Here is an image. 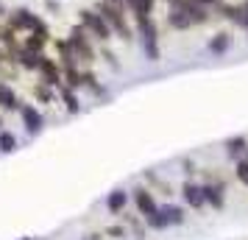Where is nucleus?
<instances>
[{
    "instance_id": "nucleus-6",
    "label": "nucleus",
    "mask_w": 248,
    "mask_h": 240,
    "mask_svg": "<svg viewBox=\"0 0 248 240\" xmlns=\"http://www.w3.org/2000/svg\"><path fill=\"white\" fill-rule=\"evenodd\" d=\"M20 117H23V126H25V131L28 134H39L42 128H45V117H42V112L36 109L34 103H23L20 101Z\"/></svg>"
},
{
    "instance_id": "nucleus-20",
    "label": "nucleus",
    "mask_w": 248,
    "mask_h": 240,
    "mask_svg": "<svg viewBox=\"0 0 248 240\" xmlns=\"http://www.w3.org/2000/svg\"><path fill=\"white\" fill-rule=\"evenodd\" d=\"M59 98H62V103H64V109H67L70 114H78L81 112L78 95H76V90H70L67 84H62V87H59Z\"/></svg>"
},
{
    "instance_id": "nucleus-5",
    "label": "nucleus",
    "mask_w": 248,
    "mask_h": 240,
    "mask_svg": "<svg viewBox=\"0 0 248 240\" xmlns=\"http://www.w3.org/2000/svg\"><path fill=\"white\" fill-rule=\"evenodd\" d=\"M3 20H6V25H12L17 34H31L36 25L42 23V17H39V14H34L31 9H23V6H20V9H12Z\"/></svg>"
},
{
    "instance_id": "nucleus-27",
    "label": "nucleus",
    "mask_w": 248,
    "mask_h": 240,
    "mask_svg": "<svg viewBox=\"0 0 248 240\" xmlns=\"http://www.w3.org/2000/svg\"><path fill=\"white\" fill-rule=\"evenodd\" d=\"M145 224H148L151 229H168V226H170V224H168V218L162 215V209H156L154 215H148V218H145Z\"/></svg>"
},
{
    "instance_id": "nucleus-23",
    "label": "nucleus",
    "mask_w": 248,
    "mask_h": 240,
    "mask_svg": "<svg viewBox=\"0 0 248 240\" xmlns=\"http://www.w3.org/2000/svg\"><path fill=\"white\" fill-rule=\"evenodd\" d=\"M162 209V215L168 218V224L170 226H179V224H184V209L176 204H165V207H159Z\"/></svg>"
},
{
    "instance_id": "nucleus-14",
    "label": "nucleus",
    "mask_w": 248,
    "mask_h": 240,
    "mask_svg": "<svg viewBox=\"0 0 248 240\" xmlns=\"http://www.w3.org/2000/svg\"><path fill=\"white\" fill-rule=\"evenodd\" d=\"M39 59H42V53H34V50H28V48H23V45L14 50V62H17V67L28 70V73H36Z\"/></svg>"
},
{
    "instance_id": "nucleus-1",
    "label": "nucleus",
    "mask_w": 248,
    "mask_h": 240,
    "mask_svg": "<svg viewBox=\"0 0 248 240\" xmlns=\"http://www.w3.org/2000/svg\"><path fill=\"white\" fill-rule=\"evenodd\" d=\"M98 12L106 20V25L112 28V36H120L123 42H131L134 39V31H131V23H128V14H125L123 3H112V0H101L98 3Z\"/></svg>"
},
{
    "instance_id": "nucleus-26",
    "label": "nucleus",
    "mask_w": 248,
    "mask_h": 240,
    "mask_svg": "<svg viewBox=\"0 0 248 240\" xmlns=\"http://www.w3.org/2000/svg\"><path fill=\"white\" fill-rule=\"evenodd\" d=\"M234 173H237V179H240V182H243V184L248 187V151L243 154V157H240V160H237Z\"/></svg>"
},
{
    "instance_id": "nucleus-9",
    "label": "nucleus",
    "mask_w": 248,
    "mask_h": 240,
    "mask_svg": "<svg viewBox=\"0 0 248 240\" xmlns=\"http://www.w3.org/2000/svg\"><path fill=\"white\" fill-rule=\"evenodd\" d=\"M53 45H56V53H59V67H62V73L64 70H78V56H76V50L70 48V42L67 39H53Z\"/></svg>"
},
{
    "instance_id": "nucleus-18",
    "label": "nucleus",
    "mask_w": 248,
    "mask_h": 240,
    "mask_svg": "<svg viewBox=\"0 0 248 240\" xmlns=\"http://www.w3.org/2000/svg\"><path fill=\"white\" fill-rule=\"evenodd\" d=\"M0 45H3V50L6 53H12L14 56V50L20 48V36H17V31H14L12 25H0Z\"/></svg>"
},
{
    "instance_id": "nucleus-13",
    "label": "nucleus",
    "mask_w": 248,
    "mask_h": 240,
    "mask_svg": "<svg viewBox=\"0 0 248 240\" xmlns=\"http://www.w3.org/2000/svg\"><path fill=\"white\" fill-rule=\"evenodd\" d=\"M125 12H131L134 20H145V17H154V9H156V0H123Z\"/></svg>"
},
{
    "instance_id": "nucleus-11",
    "label": "nucleus",
    "mask_w": 248,
    "mask_h": 240,
    "mask_svg": "<svg viewBox=\"0 0 248 240\" xmlns=\"http://www.w3.org/2000/svg\"><path fill=\"white\" fill-rule=\"evenodd\" d=\"M168 25L173 31H190V28H195L184 6H168Z\"/></svg>"
},
{
    "instance_id": "nucleus-31",
    "label": "nucleus",
    "mask_w": 248,
    "mask_h": 240,
    "mask_svg": "<svg viewBox=\"0 0 248 240\" xmlns=\"http://www.w3.org/2000/svg\"><path fill=\"white\" fill-rule=\"evenodd\" d=\"M6 14H9V12H6V6H3V0H0V20H3Z\"/></svg>"
},
{
    "instance_id": "nucleus-25",
    "label": "nucleus",
    "mask_w": 248,
    "mask_h": 240,
    "mask_svg": "<svg viewBox=\"0 0 248 240\" xmlns=\"http://www.w3.org/2000/svg\"><path fill=\"white\" fill-rule=\"evenodd\" d=\"M34 98L42 101V103H50L56 95H53V87H50V84H42V81H39V84L34 87Z\"/></svg>"
},
{
    "instance_id": "nucleus-3",
    "label": "nucleus",
    "mask_w": 248,
    "mask_h": 240,
    "mask_svg": "<svg viewBox=\"0 0 248 240\" xmlns=\"http://www.w3.org/2000/svg\"><path fill=\"white\" fill-rule=\"evenodd\" d=\"M67 42H70V48L76 50L78 62H87V64H92V62L98 59V50H95V45H92V36L87 34V28H84L81 23H76L73 28H70Z\"/></svg>"
},
{
    "instance_id": "nucleus-29",
    "label": "nucleus",
    "mask_w": 248,
    "mask_h": 240,
    "mask_svg": "<svg viewBox=\"0 0 248 240\" xmlns=\"http://www.w3.org/2000/svg\"><path fill=\"white\" fill-rule=\"evenodd\" d=\"M106 235H109V238H123L125 229L123 226H109V229H106Z\"/></svg>"
},
{
    "instance_id": "nucleus-24",
    "label": "nucleus",
    "mask_w": 248,
    "mask_h": 240,
    "mask_svg": "<svg viewBox=\"0 0 248 240\" xmlns=\"http://www.w3.org/2000/svg\"><path fill=\"white\" fill-rule=\"evenodd\" d=\"M17 151V137H14L9 128L0 131V154H14Z\"/></svg>"
},
{
    "instance_id": "nucleus-33",
    "label": "nucleus",
    "mask_w": 248,
    "mask_h": 240,
    "mask_svg": "<svg viewBox=\"0 0 248 240\" xmlns=\"http://www.w3.org/2000/svg\"><path fill=\"white\" fill-rule=\"evenodd\" d=\"M240 6H243V9H246V12H248V0H243V3H240Z\"/></svg>"
},
{
    "instance_id": "nucleus-2",
    "label": "nucleus",
    "mask_w": 248,
    "mask_h": 240,
    "mask_svg": "<svg viewBox=\"0 0 248 240\" xmlns=\"http://www.w3.org/2000/svg\"><path fill=\"white\" fill-rule=\"evenodd\" d=\"M137 36H140V45H142V53H145L148 62H159L162 50H159V25L154 17H145V20H137Z\"/></svg>"
},
{
    "instance_id": "nucleus-15",
    "label": "nucleus",
    "mask_w": 248,
    "mask_h": 240,
    "mask_svg": "<svg viewBox=\"0 0 248 240\" xmlns=\"http://www.w3.org/2000/svg\"><path fill=\"white\" fill-rule=\"evenodd\" d=\"M0 109L3 112H17L20 109V98H17V92L12 90L9 81H0Z\"/></svg>"
},
{
    "instance_id": "nucleus-21",
    "label": "nucleus",
    "mask_w": 248,
    "mask_h": 240,
    "mask_svg": "<svg viewBox=\"0 0 248 240\" xmlns=\"http://www.w3.org/2000/svg\"><path fill=\"white\" fill-rule=\"evenodd\" d=\"M125 204H128V193H125V190H120V187L106 195V207H109V212H114V215H117V212H123Z\"/></svg>"
},
{
    "instance_id": "nucleus-32",
    "label": "nucleus",
    "mask_w": 248,
    "mask_h": 240,
    "mask_svg": "<svg viewBox=\"0 0 248 240\" xmlns=\"http://www.w3.org/2000/svg\"><path fill=\"white\" fill-rule=\"evenodd\" d=\"M240 28H243V31L248 34V12H246V20H243V25H240Z\"/></svg>"
},
{
    "instance_id": "nucleus-4",
    "label": "nucleus",
    "mask_w": 248,
    "mask_h": 240,
    "mask_svg": "<svg viewBox=\"0 0 248 240\" xmlns=\"http://www.w3.org/2000/svg\"><path fill=\"white\" fill-rule=\"evenodd\" d=\"M78 23L87 28V34H90L92 39H98L103 45L112 39V28L106 25V20L101 17L98 9H78Z\"/></svg>"
},
{
    "instance_id": "nucleus-16",
    "label": "nucleus",
    "mask_w": 248,
    "mask_h": 240,
    "mask_svg": "<svg viewBox=\"0 0 248 240\" xmlns=\"http://www.w3.org/2000/svg\"><path fill=\"white\" fill-rule=\"evenodd\" d=\"M232 42H234V39H232V34H229V31H217V34L206 42V50H209L212 56H223L226 50L232 48Z\"/></svg>"
},
{
    "instance_id": "nucleus-8",
    "label": "nucleus",
    "mask_w": 248,
    "mask_h": 240,
    "mask_svg": "<svg viewBox=\"0 0 248 240\" xmlns=\"http://www.w3.org/2000/svg\"><path fill=\"white\" fill-rule=\"evenodd\" d=\"M36 73H39V81H42V84H50V87L62 84V67H59V62L56 59H47L45 53H42V59H39Z\"/></svg>"
},
{
    "instance_id": "nucleus-22",
    "label": "nucleus",
    "mask_w": 248,
    "mask_h": 240,
    "mask_svg": "<svg viewBox=\"0 0 248 240\" xmlns=\"http://www.w3.org/2000/svg\"><path fill=\"white\" fill-rule=\"evenodd\" d=\"M81 87H87L90 92H95V95H103V84L98 81V76L95 73H90V70H81Z\"/></svg>"
},
{
    "instance_id": "nucleus-28",
    "label": "nucleus",
    "mask_w": 248,
    "mask_h": 240,
    "mask_svg": "<svg viewBox=\"0 0 248 240\" xmlns=\"http://www.w3.org/2000/svg\"><path fill=\"white\" fill-rule=\"evenodd\" d=\"M103 59H106V62H109V67H114V70L120 67V62H117V56H114L112 50H103Z\"/></svg>"
},
{
    "instance_id": "nucleus-30",
    "label": "nucleus",
    "mask_w": 248,
    "mask_h": 240,
    "mask_svg": "<svg viewBox=\"0 0 248 240\" xmlns=\"http://www.w3.org/2000/svg\"><path fill=\"white\" fill-rule=\"evenodd\" d=\"M195 3H201V6H206V9H217L223 0H195Z\"/></svg>"
},
{
    "instance_id": "nucleus-12",
    "label": "nucleus",
    "mask_w": 248,
    "mask_h": 240,
    "mask_svg": "<svg viewBox=\"0 0 248 240\" xmlns=\"http://www.w3.org/2000/svg\"><path fill=\"white\" fill-rule=\"evenodd\" d=\"M181 198L187 201V207L190 209H203L206 207V201H203V187L195 182H184L181 184Z\"/></svg>"
},
{
    "instance_id": "nucleus-7",
    "label": "nucleus",
    "mask_w": 248,
    "mask_h": 240,
    "mask_svg": "<svg viewBox=\"0 0 248 240\" xmlns=\"http://www.w3.org/2000/svg\"><path fill=\"white\" fill-rule=\"evenodd\" d=\"M203 201L206 207H212V209H223L226 207V184L223 182H203Z\"/></svg>"
},
{
    "instance_id": "nucleus-34",
    "label": "nucleus",
    "mask_w": 248,
    "mask_h": 240,
    "mask_svg": "<svg viewBox=\"0 0 248 240\" xmlns=\"http://www.w3.org/2000/svg\"><path fill=\"white\" fill-rule=\"evenodd\" d=\"M87 240H98V238H95V235H92V238H87Z\"/></svg>"
},
{
    "instance_id": "nucleus-10",
    "label": "nucleus",
    "mask_w": 248,
    "mask_h": 240,
    "mask_svg": "<svg viewBox=\"0 0 248 240\" xmlns=\"http://www.w3.org/2000/svg\"><path fill=\"white\" fill-rule=\"evenodd\" d=\"M131 198H134L137 212H140L142 218L154 215V212L159 209V204H156V198H154V193H151V190H145V187H137L134 193H131Z\"/></svg>"
},
{
    "instance_id": "nucleus-19",
    "label": "nucleus",
    "mask_w": 248,
    "mask_h": 240,
    "mask_svg": "<svg viewBox=\"0 0 248 240\" xmlns=\"http://www.w3.org/2000/svg\"><path fill=\"white\" fill-rule=\"evenodd\" d=\"M226 148V157H232V160H240L243 154L248 151V137H243V134H237V137H229L223 143Z\"/></svg>"
},
{
    "instance_id": "nucleus-35",
    "label": "nucleus",
    "mask_w": 248,
    "mask_h": 240,
    "mask_svg": "<svg viewBox=\"0 0 248 240\" xmlns=\"http://www.w3.org/2000/svg\"><path fill=\"white\" fill-rule=\"evenodd\" d=\"M112 3H123V0H112Z\"/></svg>"
},
{
    "instance_id": "nucleus-36",
    "label": "nucleus",
    "mask_w": 248,
    "mask_h": 240,
    "mask_svg": "<svg viewBox=\"0 0 248 240\" xmlns=\"http://www.w3.org/2000/svg\"><path fill=\"white\" fill-rule=\"evenodd\" d=\"M20 240H31V238H20Z\"/></svg>"
},
{
    "instance_id": "nucleus-37",
    "label": "nucleus",
    "mask_w": 248,
    "mask_h": 240,
    "mask_svg": "<svg viewBox=\"0 0 248 240\" xmlns=\"http://www.w3.org/2000/svg\"><path fill=\"white\" fill-rule=\"evenodd\" d=\"M0 123H3V120H0Z\"/></svg>"
},
{
    "instance_id": "nucleus-17",
    "label": "nucleus",
    "mask_w": 248,
    "mask_h": 240,
    "mask_svg": "<svg viewBox=\"0 0 248 240\" xmlns=\"http://www.w3.org/2000/svg\"><path fill=\"white\" fill-rule=\"evenodd\" d=\"M217 14H220L223 20H229L232 25H237V28L246 20V9H243V6H234V3H220V6H217Z\"/></svg>"
}]
</instances>
